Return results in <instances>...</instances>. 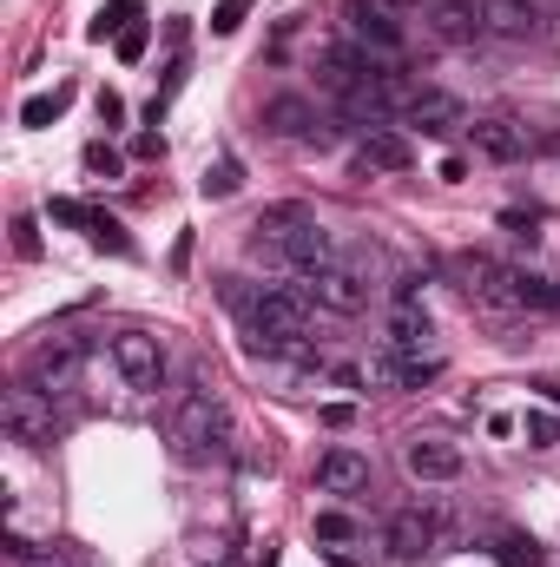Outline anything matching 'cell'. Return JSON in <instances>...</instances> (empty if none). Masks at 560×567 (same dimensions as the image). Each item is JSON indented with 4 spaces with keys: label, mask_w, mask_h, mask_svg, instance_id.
Wrapping results in <instances>:
<instances>
[{
    "label": "cell",
    "mask_w": 560,
    "mask_h": 567,
    "mask_svg": "<svg viewBox=\"0 0 560 567\" xmlns=\"http://www.w3.org/2000/svg\"><path fill=\"white\" fill-rule=\"evenodd\" d=\"M428 33H435L442 47H475V40L488 33L481 0H435V7H428Z\"/></svg>",
    "instance_id": "10"
},
{
    "label": "cell",
    "mask_w": 560,
    "mask_h": 567,
    "mask_svg": "<svg viewBox=\"0 0 560 567\" xmlns=\"http://www.w3.org/2000/svg\"><path fill=\"white\" fill-rule=\"evenodd\" d=\"M495 561H501V567H548V555H541V542H535V535L501 528V535H495Z\"/></svg>",
    "instance_id": "22"
},
{
    "label": "cell",
    "mask_w": 560,
    "mask_h": 567,
    "mask_svg": "<svg viewBox=\"0 0 560 567\" xmlns=\"http://www.w3.org/2000/svg\"><path fill=\"white\" fill-rule=\"evenodd\" d=\"M113 363H120V377H126L133 390H158V383H165V343L145 337V330H120V337H113Z\"/></svg>",
    "instance_id": "5"
},
{
    "label": "cell",
    "mask_w": 560,
    "mask_h": 567,
    "mask_svg": "<svg viewBox=\"0 0 560 567\" xmlns=\"http://www.w3.org/2000/svg\"><path fill=\"white\" fill-rule=\"evenodd\" d=\"M442 535H448V515L416 502V508H403V515L390 522V555H396V561H422V555L442 548Z\"/></svg>",
    "instance_id": "3"
},
{
    "label": "cell",
    "mask_w": 560,
    "mask_h": 567,
    "mask_svg": "<svg viewBox=\"0 0 560 567\" xmlns=\"http://www.w3.org/2000/svg\"><path fill=\"white\" fill-rule=\"evenodd\" d=\"M73 106V86H53V93H33L27 106H20V126H53L60 113Z\"/></svg>",
    "instance_id": "23"
},
{
    "label": "cell",
    "mask_w": 560,
    "mask_h": 567,
    "mask_svg": "<svg viewBox=\"0 0 560 567\" xmlns=\"http://www.w3.org/2000/svg\"><path fill=\"white\" fill-rule=\"evenodd\" d=\"M245 13H251V0H218V13H211V33H238V27H245Z\"/></svg>",
    "instance_id": "28"
},
{
    "label": "cell",
    "mask_w": 560,
    "mask_h": 567,
    "mask_svg": "<svg viewBox=\"0 0 560 567\" xmlns=\"http://www.w3.org/2000/svg\"><path fill=\"white\" fill-rule=\"evenodd\" d=\"M13 251H20V258H40V238H33V218H13Z\"/></svg>",
    "instance_id": "30"
},
{
    "label": "cell",
    "mask_w": 560,
    "mask_h": 567,
    "mask_svg": "<svg viewBox=\"0 0 560 567\" xmlns=\"http://www.w3.org/2000/svg\"><path fill=\"white\" fill-rule=\"evenodd\" d=\"M403 120L416 126L422 140H455V133H468V126H475V120H468V106H462L455 93H442V86H422Z\"/></svg>",
    "instance_id": "4"
},
{
    "label": "cell",
    "mask_w": 560,
    "mask_h": 567,
    "mask_svg": "<svg viewBox=\"0 0 560 567\" xmlns=\"http://www.w3.org/2000/svg\"><path fill=\"white\" fill-rule=\"evenodd\" d=\"M428 337H435V323H428L422 303H396L390 310V350H422Z\"/></svg>",
    "instance_id": "19"
},
{
    "label": "cell",
    "mask_w": 560,
    "mask_h": 567,
    "mask_svg": "<svg viewBox=\"0 0 560 567\" xmlns=\"http://www.w3.org/2000/svg\"><path fill=\"white\" fill-rule=\"evenodd\" d=\"M303 290H310L323 310H336V317H356V310L370 303V284H363V271H350V265H323V271H310Z\"/></svg>",
    "instance_id": "8"
},
{
    "label": "cell",
    "mask_w": 560,
    "mask_h": 567,
    "mask_svg": "<svg viewBox=\"0 0 560 567\" xmlns=\"http://www.w3.org/2000/svg\"><path fill=\"white\" fill-rule=\"evenodd\" d=\"M145 53V20L139 27H126V33H120V60H139Z\"/></svg>",
    "instance_id": "31"
},
{
    "label": "cell",
    "mask_w": 560,
    "mask_h": 567,
    "mask_svg": "<svg viewBox=\"0 0 560 567\" xmlns=\"http://www.w3.org/2000/svg\"><path fill=\"white\" fill-rule=\"evenodd\" d=\"M462 284L495 303V310H515V265H495V258H462Z\"/></svg>",
    "instance_id": "13"
},
{
    "label": "cell",
    "mask_w": 560,
    "mask_h": 567,
    "mask_svg": "<svg viewBox=\"0 0 560 567\" xmlns=\"http://www.w3.org/2000/svg\"><path fill=\"white\" fill-rule=\"evenodd\" d=\"M20 567H66V561H53V555H27Z\"/></svg>",
    "instance_id": "33"
},
{
    "label": "cell",
    "mask_w": 560,
    "mask_h": 567,
    "mask_svg": "<svg viewBox=\"0 0 560 567\" xmlns=\"http://www.w3.org/2000/svg\"><path fill=\"white\" fill-rule=\"evenodd\" d=\"M481 20L495 40H535L541 33V7L535 0H481Z\"/></svg>",
    "instance_id": "14"
},
{
    "label": "cell",
    "mask_w": 560,
    "mask_h": 567,
    "mask_svg": "<svg viewBox=\"0 0 560 567\" xmlns=\"http://www.w3.org/2000/svg\"><path fill=\"white\" fill-rule=\"evenodd\" d=\"M283 258H290V265H297V271L310 278V271H323V265H336V238H330V231H323V225L310 218V225H303V231H297V238L283 245Z\"/></svg>",
    "instance_id": "17"
},
{
    "label": "cell",
    "mask_w": 560,
    "mask_h": 567,
    "mask_svg": "<svg viewBox=\"0 0 560 567\" xmlns=\"http://www.w3.org/2000/svg\"><path fill=\"white\" fill-rule=\"evenodd\" d=\"M317 488H323V495H363V488H370V455L350 449V442L323 449V455H317Z\"/></svg>",
    "instance_id": "9"
},
{
    "label": "cell",
    "mask_w": 560,
    "mask_h": 567,
    "mask_svg": "<svg viewBox=\"0 0 560 567\" xmlns=\"http://www.w3.org/2000/svg\"><path fill=\"white\" fill-rule=\"evenodd\" d=\"M515 310H560V284L541 271H515Z\"/></svg>",
    "instance_id": "21"
},
{
    "label": "cell",
    "mask_w": 560,
    "mask_h": 567,
    "mask_svg": "<svg viewBox=\"0 0 560 567\" xmlns=\"http://www.w3.org/2000/svg\"><path fill=\"white\" fill-rule=\"evenodd\" d=\"M265 126H271L278 140H303V133L317 126V113H310L303 100H271V106H265Z\"/></svg>",
    "instance_id": "20"
},
{
    "label": "cell",
    "mask_w": 560,
    "mask_h": 567,
    "mask_svg": "<svg viewBox=\"0 0 560 567\" xmlns=\"http://www.w3.org/2000/svg\"><path fill=\"white\" fill-rule=\"evenodd\" d=\"M317 542L343 548V542H356V522H350V515H317Z\"/></svg>",
    "instance_id": "27"
},
{
    "label": "cell",
    "mask_w": 560,
    "mask_h": 567,
    "mask_svg": "<svg viewBox=\"0 0 560 567\" xmlns=\"http://www.w3.org/2000/svg\"><path fill=\"white\" fill-rule=\"evenodd\" d=\"M303 225H310V212H303V205H265L251 231H258L265 245H278V251H283V245H290V238H297Z\"/></svg>",
    "instance_id": "18"
},
{
    "label": "cell",
    "mask_w": 560,
    "mask_h": 567,
    "mask_svg": "<svg viewBox=\"0 0 560 567\" xmlns=\"http://www.w3.org/2000/svg\"><path fill=\"white\" fill-rule=\"evenodd\" d=\"M554 152H560V145H554Z\"/></svg>",
    "instance_id": "34"
},
{
    "label": "cell",
    "mask_w": 560,
    "mask_h": 567,
    "mask_svg": "<svg viewBox=\"0 0 560 567\" xmlns=\"http://www.w3.org/2000/svg\"><path fill=\"white\" fill-rule=\"evenodd\" d=\"M356 165H363V172H409V165H416V152H409L403 133L370 126V133H363V152H356Z\"/></svg>",
    "instance_id": "16"
},
{
    "label": "cell",
    "mask_w": 560,
    "mask_h": 567,
    "mask_svg": "<svg viewBox=\"0 0 560 567\" xmlns=\"http://www.w3.org/2000/svg\"><path fill=\"white\" fill-rule=\"evenodd\" d=\"M165 435H172L178 455H211V449L231 442V416H225V403H218V390H211L205 377L185 383V390L172 396V410H165Z\"/></svg>",
    "instance_id": "1"
},
{
    "label": "cell",
    "mask_w": 560,
    "mask_h": 567,
    "mask_svg": "<svg viewBox=\"0 0 560 567\" xmlns=\"http://www.w3.org/2000/svg\"><path fill=\"white\" fill-rule=\"evenodd\" d=\"M80 337H53V343H40L33 350V363H27V383L33 390H46V396H60V390H73V377H80Z\"/></svg>",
    "instance_id": "6"
},
{
    "label": "cell",
    "mask_w": 560,
    "mask_h": 567,
    "mask_svg": "<svg viewBox=\"0 0 560 567\" xmlns=\"http://www.w3.org/2000/svg\"><path fill=\"white\" fill-rule=\"evenodd\" d=\"M0 429H7V442H20V449H46V442L60 435V423H53V396L33 390V383L7 390V396H0Z\"/></svg>",
    "instance_id": "2"
},
{
    "label": "cell",
    "mask_w": 560,
    "mask_h": 567,
    "mask_svg": "<svg viewBox=\"0 0 560 567\" xmlns=\"http://www.w3.org/2000/svg\"><path fill=\"white\" fill-rule=\"evenodd\" d=\"M86 172H106V178H113V172H120V152H113V145H86Z\"/></svg>",
    "instance_id": "29"
},
{
    "label": "cell",
    "mask_w": 560,
    "mask_h": 567,
    "mask_svg": "<svg viewBox=\"0 0 560 567\" xmlns=\"http://www.w3.org/2000/svg\"><path fill=\"white\" fill-rule=\"evenodd\" d=\"M343 20H350V33L370 47V53H403V20L383 7V0H343Z\"/></svg>",
    "instance_id": "7"
},
{
    "label": "cell",
    "mask_w": 560,
    "mask_h": 567,
    "mask_svg": "<svg viewBox=\"0 0 560 567\" xmlns=\"http://www.w3.org/2000/svg\"><path fill=\"white\" fill-rule=\"evenodd\" d=\"M468 140H475V152L481 158H495V165H521L528 158V126H515V120H475L468 126Z\"/></svg>",
    "instance_id": "12"
},
{
    "label": "cell",
    "mask_w": 560,
    "mask_h": 567,
    "mask_svg": "<svg viewBox=\"0 0 560 567\" xmlns=\"http://www.w3.org/2000/svg\"><path fill=\"white\" fill-rule=\"evenodd\" d=\"M53 218H60V225H80V231H86L93 245H106V251H133V245H126V231H120L106 212L80 205V198H53Z\"/></svg>",
    "instance_id": "15"
},
{
    "label": "cell",
    "mask_w": 560,
    "mask_h": 567,
    "mask_svg": "<svg viewBox=\"0 0 560 567\" xmlns=\"http://www.w3.org/2000/svg\"><path fill=\"white\" fill-rule=\"evenodd\" d=\"M139 0H113V7H100V20H93V40H106V33H126V27H139Z\"/></svg>",
    "instance_id": "24"
},
{
    "label": "cell",
    "mask_w": 560,
    "mask_h": 567,
    "mask_svg": "<svg viewBox=\"0 0 560 567\" xmlns=\"http://www.w3.org/2000/svg\"><path fill=\"white\" fill-rule=\"evenodd\" d=\"M521 435H528V449H560V416L554 410H528L521 416Z\"/></svg>",
    "instance_id": "25"
},
{
    "label": "cell",
    "mask_w": 560,
    "mask_h": 567,
    "mask_svg": "<svg viewBox=\"0 0 560 567\" xmlns=\"http://www.w3.org/2000/svg\"><path fill=\"white\" fill-rule=\"evenodd\" d=\"M403 468H409L416 482H455V475H462V442H448V435H416V442L403 449Z\"/></svg>",
    "instance_id": "11"
},
{
    "label": "cell",
    "mask_w": 560,
    "mask_h": 567,
    "mask_svg": "<svg viewBox=\"0 0 560 567\" xmlns=\"http://www.w3.org/2000/svg\"><path fill=\"white\" fill-rule=\"evenodd\" d=\"M100 120H106V126H120V120H126V106H120V93H100Z\"/></svg>",
    "instance_id": "32"
},
{
    "label": "cell",
    "mask_w": 560,
    "mask_h": 567,
    "mask_svg": "<svg viewBox=\"0 0 560 567\" xmlns=\"http://www.w3.org/2000/svg\"><path fill=\"white\" fill-rule=\"evenodd\" d=\"M245 185V172H238V158H218V165H205V198H231Z\"/></svg>",
    "instance_id": "26"
}]
</instances>
